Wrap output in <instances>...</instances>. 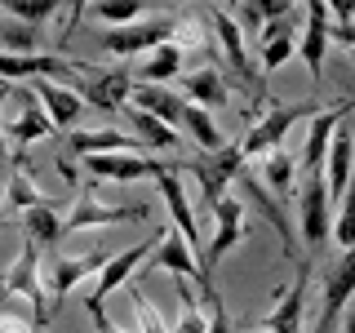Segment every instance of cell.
Returning a JSON list of instances; mask_svg holds the SVG:
<instances>
[{"mask_svg":"<svg viewBox=\"0 0 355 333\" xmlns=\"http://www.w3.org/2000/svg\"><path fill=\"white\" fill-rule=\"evenodd\" d=\"M338 222H333V240L342 244V249H351L355 244V182H351V191L338 200Z\"/></svg>","mask_w":355,"mask_h":333,"instance_id":"cell-37","label":"cell"},{"mask_svg":"<svg viewBox=\"0 0 355 333\" xmlns=\"http://www.w3.org/2000/svg\"><path fill=\"white\" fill-rule=\"evenodd\" d=\"M342 333H355V307L347 311V320H342Z\"/></svg>","mask_w":355,"mask_h":333,"instance_id":"cell-46","label":"cell"},{"mask_svg":"<svg viewBox=\"0 0 355 333\" xmlns=\"http://www.w3.org/2000/svg\"><path fill=\"white\" fill-rule=\"evenodd\" d=\"M151 249H155V240H142V244H133V249L125 253H111V262L98 271V284H94V293L85 298V311H89V320H103L107 311H103V298L111 293V289H120L133 275V266L138 262H147L151 258Z\"/></svg>","mask_w":355,"mask_h":333,"instance_id":"cell-13","label":"cell"},{"mask_svg":"<svg viewBox=\"0 0 355 333\" xmlns=\"http://www.w3.org/2000/svg\"><path fill=\"white\" fill-rule=\"evenodd\" d=\"M200 302H205V316H209V329L205 333H236V329H231V316H227V302H222L218 289L200 293Z\"/></svg>","mask_w":355,"mask_h":333,"instance_id":"cell-38","label":"cell"},{"mask_svg":"<svg viewBox=\"0 0 355 333\" xmlns=\"http://www.w3.org/2000/svg\"><path fill=\"white\" fill-rule=\"evenodd\" d=\"M182 129L196 138V147H200V151H222V147H227V142H222V129L214 125V116H209L205 107H196V103H187Z\"/></svg>","mask_w":355,"mask_h":333,"instance_id":"cell-33","label":"cell"},{"mask_svg":"<svg viewBox=\"0 0 355 333\" xmlns=\"http://www.w3.org/2000/svg\"><path fill=\"white\" fill-rule=\"evenodd\" d=\"M9 205L27 214V209H36V205H58V200H49V196H44L40 187L31 182V173L18 164V169H14V178H9Z\"/></svg>","mask_w":355,"mask_h":333,"instance_id":"cell-34","label":"cell"},{"mask_svg":"<svg viewBox=\"0 0 355 333\" xmlns=\"http://www.w3.org/2000/svg\"><path fill=\"white\" fill-rule=\"evenodd\" d=\"M311 275H315V266H311V258H297V262H293V284L275 293V307L262 316V329H271V333H302V316H306V289H311Z\"/></svg>","mask_w":355,"mask_h":333,"instance_id":"cell-4","label":"cell"},{"mask_svg":"<svg viewBox=\"0 0 355 333\" xmlns=\"http://www.w3.org/2000/svg\"><path fill=\"white\" fill-rule=\"evenodd\" d=\"M71 89L85 98L89 107H98V111H120L133 98L138 85L129 80V71H94V67H89V71H80L71 80Z\"/></svg>","mask_w":355,"mask_h":333,"instance_id":"cell-12","label":"cell"},{"mask_svg":"<svg viewBox=\"0 0 355 333\" xmlns=\"http://www.w3.org/2000/svg\"><path fill=\"white\" fill-rule=\"evenodd\" d=\"M129 125H133V138H138L142 147H155V151L178 147V129H173V125H164L160 116H147V111L133 107V111H129Z\"/></svg>","mask_w":355,"mask_h":333,"instance_id":"cell-31","label":"cell"},{"mask_svg":"<svg viewBox=\"0 0 355 333\" xmlns=\"http://www.w3.org/2000/svg\"><path fill=\"white\" fill-rule=\"evenodd\" d=\"M89 5H94V0H71V22H67V36L76 31V22L85 18V9H89Z\"/></svg>","mask_w":355,"mask_h":333,"instance_id":"cell-44","label":"cell"},{"mask_svg":"<svg viewBox=\"0 0 355 333\" xmlns=\"http://www.w3.org/2000/svg\"><path fill=\"white\" fill-rule=\"evenodd\" d=\"M147 218L142 205H103L98 187H76V209L67 218V231H85V227H120V222H138Z\"/></svg>","mask_w":355,"mask_h":333,"instance_id":"cell-10","label":"cell"},{"mask_svg":"<svg viewBox=\"0 0 355 333\" xmlns=\"http://www.w3.org/2000/svg\"><path fill=\"white\" fill-rule=\"evenodd\" d=\"M320 284H324V307H320L315 333H333V325L342 320V311H347L351 298H355V244L333 266L320 271Z\"/></svg>","mask_w":355,"mask_h":333,"instance_id":"cell-5","label":"cell"},{"mask_svg":"<svg viewBox=\"0 0 355 333\" xmlns=\"http://www.w3.org/2000/svg\"><path fill=\"white\" fill-rule=\"evenodd\" d=\"M116 151L142 155V142L120 129H71L58 155H116Z\"/></svg>","mask_w":355,"mask_h":333,"instance_id":"cell-15","label":"cell"},{"mask_svg":"<svg viewBox=\"0 0 355 333\" xmlns=\"http://www.w3.org/2000/svg\"><path fill=\"white\" fill-rule=\"evenodd\" d=\"M18 103H22V111L5 125L9 138H14L18 147H31L36 138H49V133H53V120H49V111H44V103L36 98V89H18Z\"/></svg>","mask_w":355,"mask_h":333,"instance_id":"cell-20","label":"cell"},{"mask_svg":"<svg viewBox=\"0 0 355 333\" xmlns=\"http://www.w3.org/2000/svg\"><path fill=\"white\" fill-rule=\"evenodd\" d=\"M236 191H240V200L249 209H258V214L271 222L275 231H280V240H284V253H288V262H297V236H293V222H288V214H284V205L280 200H275L271 191H266L262 187V178L249 169V164H244L240 169V178H236Z\"/></svg>","mask_w":355,"mask_h":333,"instance_id":"cell-9","label":"cell"},{"mask_svg":"<svg viewBox=\"0 0 355 333\" xmlns=\"http://www.w3.org/2000/svg\"><path fill=\"white\" fill-rule=\"evenodd\" d=\"M138 111H147V116H160L164 125H173V129H182V116H187V98L182 94H173V89H164V85H138L133 89V98H129Z\"/></svg>","mask_w":355,"mask_h":333,"instance_id":"cell-24","label":"cell"},{"mask_svg":"<svg viewBox=\"0 0 355 333\" xmlns=\"http://www.w3.org/2000/svg\"><path fill=\"white\" fill-rule=\"evenodd\" d=\"M240 169H244V147H240V142H227L222 151L196 155V178H200V191H205V205L209 209H214L222 196H231Z\"/></svg>","mask_w":355,"mask_h":333,"instance_id":"cell-6","label":"cell"},{"mask_svg":"<svg viewBox=\"0 0 355 333\" xmlns=\"http://www.w3.org/2000/svg\"><path fill=\"white\" fill-rule=\"evenodd\" d=\"M253 333H271V329H253Z\"/></svg>","mask_w":355,"mask_h":333,"instance_id":"cell-47","label":"cell"},{"mask_svg":"<svg viewBox=\"0 0 355 333\" xmlns=\"http://www.w3.org/2000/svg\"><path fill=\"white\" fill-rule=\"evenodd\" d=\"M155 187H160V200L169 205V218H173V227L182 231V236L191 240L196 249H205V244H200V227H196V209H191V200H187L182 182H178V173H160V178H155Z\"/></svg>","mask_w":355,"mask_h":333,"instance_id":"cell-26","label":"cell"},{"mask_svg":"<svg viewBox=\"0 0 355 333\" xmlns=\"http://www.w3.org/2000/svg\"><path fill=\"white\" fill-rule=\"evenodd\" d=\"M85 14H94L103 27H129V22H142L147 0H94Z\"/></svg>","mask_w":355,"mask_h":333,"instance_id":"cell-32","label":"cell"},{"mask_svg":"<svg viewBox=\"0 0 355 333\" xmlns=\"http://www.w3.org/2000/svg\"><path fill=\"white\" fill-rule=\"evenodd\" d=\"M293 14H297L293 0H240L236 22H240L244 36L262 40V31H266V27H275V22H284V18H293Z\"/></svg>","mask_w":355,"mask_h":333,"instance_id":"cell-23","label":"cell"},{"mask_svg":"<svg viewBox=\"0 0 355 333\" xmlns=\"http://www.w3.org/2000/svg\"><path fill=\"white\" fill-rule=\"evenodd\" d=\"M22 236H27L36 249H49L67 236V222L58 218V205H36L22 214Z\"/></svg>","mask_w":355,"mask_h":333,"instance_id":"cell-28","label":"cell"},{"mask_svg":"<svg viewBox=\"0 0 355 333\" xmlns=\"http://www.w3.org/2000/svg\"><path fill=\"white\" fill-rule=\"evenodd\" d=\"M151 271H173V275H182V280H191L196 289L205 284V266H200V249H196V244L187 240L178 227H164V231H160V240H155L151 258L142 262V280H147Z\"/></svg>","mask_w":355,"mask_h":333,"instance_id":"cell-2","label":"cell"},{"mask_svg":"<svg viewBox=\"0 0 355 333\" xmlns=\"http://www.w3.org/2000/svg\"><path fill=\"white\" fill-rule=\"evenodd\" d=\"M182 98L187 103H196V107H227V98H231V85L222 80V71L218 67H200V71H191V76H182Z\"/></svg>","mask_w":355,"mask_h":333,"instance_id":"cell-25","label":"cell"},{"mask_svg":"<svg viewBox=\"0 0 355 333\" xmlns=\"http://www.w3.org/2000/svg\"><path fill=\"white\" fill-rule=\"evenodd\" d=\"M9 94H14V85H0V107H5ZM0 120H5V116H0ZM5 160H9V147H5V125H0V164H5Z\"/></svg>","mask_w":355,"mask_h":333,"instance_id":"cell-43","label":"cell"},{"mask_svg":"<svg viewBox=\"0 0 355 333\" xmlns=\"http://www.w3.org/2000/svg\"><path fill=\"white\" fill-rule=\"evenodd\" d=\"M329 9H333V18H338V22H351L355 18V0H329Z\"/></svg>","mask_w":355,"mask_h":333,"instance_id":"cell-41","label":"cell"},{"mask_svg":"<svg viewBox=\"0 0 355 333\" xmlns=\"http://www.w3.org/2000/svg\"><path fill=\"white\" fill-rule=\"evenodd\" d=\"M133 311H138V333H169V325L160 320V311L142 298V284H133Z\"/></svg>","mask_w":355,"mask_h":333,"instance_id":"cell-39","label":"cell"},{"mask_svg":"<svg viewBox=\"0 0 355 333\" xmlns=\"http://www.w3.org/2000/svg\"><path fill=\"white\" fill-rule=\"evenodd\" d=\"M182 44L169 40V44H160V49H151V58H142L138 67V80L142 85H164V80H178V71H182Z\"/></svg>","mask_w":355,"mask_h":333,"instance_id":"cell-30","label":"cell"},{"mask_svg":"<svg viewBox=\"0 0 355 333\" xmlns=\"http://www.w3.org/2000/svg\"><path fill=\"white\" fill-rule=\"evenodd\" d=\"M0 333H36V325L27 316H14V311L0 307Z\"/></svg>","mask_w":355,"mask_h":333,"instance_id":"cell-40","label":"cell"},{"mask_svg":"<svg viewBox=\"0 0 355 333\" xmlns=\"http://www.w3.org/2000/svg\"><path fill=\"white\" fill-rule=\"evenodd\" d=\"M36 98L44 103V111H49L53 129H67V133H71L76 125H80L85 98L76 94V89H62V85H53V80H36Z\"/></svg>","mask_w":355,"mask_h":333,"instance_id":"cell-22","label":"cell"},{"mask_svg":"<svg viewBox=\"0 0 355 333\" xmlns=\"http://www.w3.org/2000/svg\"><path fill=\"white\" fill-rule=\"evenodd\" d=\"M351 111V103H338L329 111H315V120H311V133H306V147L297 155V164H302V173H324V160H329V142L333 133H338L342 116Z\"/></svg>","mask_w":355,"mask_h":333,"instance_id":"cell-17","label":"cell"},{"mask_svg":"<svg viewBox=\"0 0 355 333\" xmlns=\"http://www.w3.org/2000/svg\"><path fill=\"white\" fill-rule=\"evenodd\" d=\"M89 71L85 62H67L58 53H5L0 49V80H76Z\"/></svg>","mask_w":355,"mask_h":333,"instance_id":"cell-8","label":"cell"},{"mask_svg":"<svg viewBox=\"0 0 355 333\" xmlns=\"http://www.w3.org/2000/svg\"><path fill=\"white\" fill-rule=\"evenodd\" d=\"M297 53V31H293V18L275 22V27L262 31V71H280V67Z\"/></svg>","mask_w":355,"mask_h":333,"instance_id":"cell-29","label":"cell"},{"mask_svg":"<svg viewBox=\"0 0 355 333\" xmlns=\"http://www.w3.org/2000/svg\"><path fill=\"white\" fill-rule=\"evenodd\" d=\"M351 169H355V129L338 125L329 142V160H324V182H329V200H342L351 191Z\"/></svg>","mask_w":355,"mask_h":333,"instance_id":"cell-19","label":"cell"},{"mask_svg":"<svg viewBox=\"0 0 355 333\" xmlns=\"http://www.w3.org/2000/svg\"><path fill=\"white\" fill-rule=\"evenodd\" d=\"M107 262H111V253H107V249H89V253H80V258H58V262H53V280H49V298H53V307H62V298L71 293V289L80 284L85 275H98Z\"/></svg>","mask_w":355,"mask_h":333,"instance_id":"cell-18","label":"cell"},{"mask_svg":"<svg viewBox=\"0 0 355 333\" xmlns=\"http://www.w3.org/2000/svg\"><path fill=\"white\" fill-rule=\"evenodd\" d=\"M329 182L324 173H306L302 196H297V227H302L306 249H324V240L333 236V218H329Z\"/></svg>","mask_w":355,"mask_h":333,"instance_id":"cell-7","label":"cell"},{"mask_svg":"<svg viewBox=\"0 0 355 333\" xmlns=\"http://www.w3.org/2000/svg\"><path fill=\"white\" fill-rule=\"evenodd\" d=\"M333 40H342V44L355 49V22H333Z\"/></svg>","mask_w":355,"mask_h":333,"instance_id":"cell-42","label":"cell"},{"mask_svg":"<svg viewBox=\"0 0 355 333\" xmlns=\"http://www.w3.org/2000/svg\"><path fill=\"white\" fill-rule=\"evenodd\" d=\"M36 266H40V249L36 244H22V253H18V262L9 266V275L0 280V302H9L14 293H22L31 307H36V320H44V302H40V275H36Z\"/></svg>","mask_w":355,"mask_h":333,"instance_id":"cell-16","label":"cell"},{"mask_svg":"<svg viewBox=\"0 0 355 333\" xmlns=\"http://www.w3.org/2000/svg\"><path fill=\"white\" fill-rule=\"evenodd\" d=\"M209 27H214V36L222 40V53H227V62L236 67L240 80H249V85L262 89V80L253 76V67H249V53H244V31H240V22L231 18V14H222V9H214V14H209ZM262 94H266V89H262Z\"/></svg>","mask_w":355,"mask_h":333,"instance_id":"cell-21","label":"cell"},{"mask_svg":"<svg viewBox=\"0 0 355 333\" xmlns=\"http://www.w3.org/2000/svg\"><path fill=\"white\" fill-rule=\"evenodd\" d=\"M297 155L293 151H284V147H275V151H266L262 155V169H258V178H262V187L271 191L275 200H284L288 191H293V178H297Z\"/></svg>","mask_w":355,"mask_h":333,"instance_id":"cell-27","label":"cell"},{"mask_svg":"<svg viewBox=\"0 0 355 333\" xmlns=\"http://www.w3.org/2000/svg\"><path fill=\"white\" fill-rule=\"evenodd\" d=\"M94 329H98V333H125V329H116V325H111L107 316H103V320H94Z\"/></svg>","mask_w":355,"mask_h":333,"instance_id":"cell-45","label":"cell"},{"mask_svg":"<svg viewBox=\"0 0 355 333\" xmlns=\"http://www.w3.org/2000/svg\"><path fill=\"white\" fill-rule=\"evenodd\" d=\"M311 111H320V107H306V103H297V107H271L262 120H253V129L244 133V160L249 155H266V151H275L284 142V133L293 129V120H302V116H311Z\"/></svg>","mask_w":355,"mask_h":333,"instance_id":"cell-14","label":"cell"},{"mask_svg":"<svg viewBox=\"0 0 355 333\" xmlns=\"http://www.w3.org/2000/svg\"><path fill=\"white\" fill-rule=\"evenodd\" d=\"M333 40V9L329 0H306V22L302 31H297V53H302L311 80L320 85V76H324V44Z\"/></svg>","mask_w":355,"mask_h":333,"instance_id":"cell-11","label":"cell"},{"mask_svg":"<svg viewBox=\"0 0 355 333\" xmlns=\"http://www.w3.org/2000/svg\"><path fill=\"white\" fill-rule=\"evenodd\" d=\"M62 0H0V9L5 14H14L18 22H27V27H44L53 14H58Z\"/></svg>","mask_w":355,"mask_h":333,"instance_id":"cell-35","label":"cell"},{"mask_svg":"<svg viewBox=\"0 0 355 333\" xmlns=\"http://www.w3.org/2000/svg\"><path fill=\"white\" fill-rule=\"evenodd\" d=\"M0 49L5 53H36L40 49V27H27V22H0Z\"/></svg>","mask_w":355,"mask_h":333,"instance_id":"cell-36","label":"cell"},{"mask_svg":"<svg viewBox=\"0 0 355 333\" xmlns=\"http://www.w3.org/2000/svg\"><path fill=\"white\" fill-rule=\"evenodd\" d=\"M214 240L200 249V266H205V284H200V293H209V289H218L214 284V271H218V262L227 258L231 249H240L244 244V236H249V222H244V200L240 196H222L214 209Z\"/></svg>","mask_w":355,"mask_h":333,"instance_id":"cell-1","label":"cell"},{"mask_svg":"<svg viewBox=\"0 0 355 333\" xmlns=\"http://www.w3.org/2000/svg\"><path fill=\"white\" fill-rule=\"evenodd\" d=\"M169 40H178V18H142V22H129V27H107L103 31V49L116 53V58L160 49V44H169Z\"/></svg>","mask_w":355,"mask_h":333,"instance_id":"cell-3","label":"cell"}]
</instances>
